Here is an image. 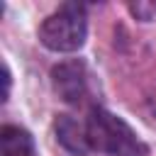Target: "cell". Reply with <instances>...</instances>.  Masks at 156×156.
<instances>
[{
  "label": "cell",
  "mask_w": 156,
  "mask_h": 156,
  "mask_svg": "<svg viewBox=\"0 0 156 156\" xmlns=\"http://www.w3.org/2000/svg\"><path fill=\"white\" fill-rule=\"evenodd\" d=\"M85 132H88L90 146L102 154H112V156H146L149 154V146L136 136V132L124 119H119L117 115L102 107H95L90 112Z\"/></svg>",
  "instance_id": "1"
},
{
  "label": "cell",
  "mask_w": 156,
  "mask_h": 156,
  "mask_svg": "<svg viewBox=\"0 0 156 156\" xmlns=\"http://www.w3.org/2000/svg\"><path fill=\"white\" fill-rule=\"evenodd\" d=\"M39 39L51 51H78L85 41V10L80 5H63L49 15L39 27Z\"/></svg>",
  "instance_id": "2"
},
{
  "label": "cell",
  "mask_w": 156,
  "mask_h": 156,
  "mask_svg": "<svg viewBox=\"0 0 156 156\" xmlns=\"http://www.w3.org/2000/svg\"><path fill=\"white\" fill-rule=\"evenodd\" d=\"M54 90L61 100L71 105H80L88 98V71L83 61H63L51 71Z\"/></svg>",
  "instance_id": "3"
},
{
  "label": "cell",
  "mask_w": 156,
  "mask_h": 156,
  "mask_svg": "<svg viewBox=\"0 0 156 156\" xmlns=\"http://www.w3.org/2000/svg\"><path fill=\"white\" fill-rule=\"evenodd\" d=\"M54 127H56V136H58V141H61L71 154H85V151L90 149L88 132H85L71 115H58L56 122H54Z\"/></svg>",
  "instance_id": "4"
},
{
  "label": "cell",
  "mask_w": 156,
  "mask_h": 156,
  "mask_svg": "<svg viewBox=\"0 0 156 156\" xmlns=\"http://www.w3.org/2000/svg\"><path fill=\"white\" fill-rule=\"evenodd\" d=\"M2 141V156H32V136L22 127L5 124L0 132Z\"/></svg>",
  "instance_id": "5"
}]
</instances>
